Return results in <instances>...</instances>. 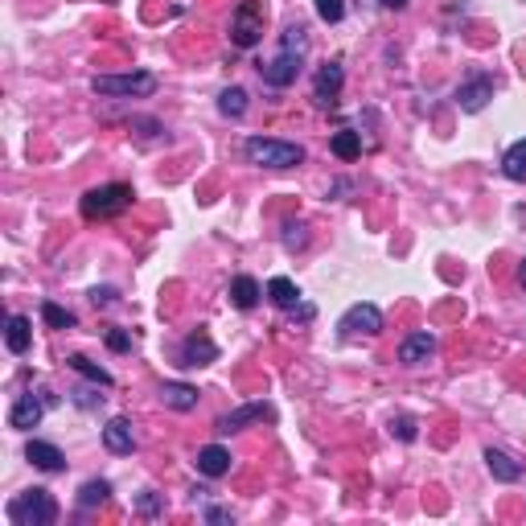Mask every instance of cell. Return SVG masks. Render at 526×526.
<instances>
[{
  "mask_svg": "<svg viewBox=\"0 0 526 526\" xmlns=\"http://www.w3.org/2000/svg\"><path fill=\"white\" fill-rule=\"evenodd\" d=\"M136 510H140V514H157V510H161V498H157V494H144Z\"/></svg>",
  "mask_w": 526,
  "mask_h": 526,
  "instance_id": "cell-33",
  "label": "cell"
},
{
  "mask_svg": "<svg viewBox=\"0 0 526 526\" xmlns=\"http://www.w3.org/2000/svg\"><path fill=\"white\" fill-rule=\"evenodd\" d=\"M304 54H309V29H304V25H288L284 37H279L276 58L259 66V78L268 86H276V91H284V86L296 83V75H301V66H304Z\"/></svg>",
  "mask_w": 526,
  "mask_h": 526,
  "instance_id": "cell-1",
  "label": "cell"
},
{
  "mask_svg": "<svg viewBox=\"0 0 526 526\" xmlns=\"http://www.w3.org/2000/svg\"><path fill=\"white\" fill-rule=\"evenodd\" d=\"M42 416H45V399L21 395L17 403H12V411H9V424L17 432H29V428H37V424H42Z\"/></svg>",
  "mask_w": 526,
  "mask_h": 526,
  "instance_id": "cell-15",
  "label": "cell"
},
{
  "mask_svg": "<svg viewBox=\"0 0 526 526\" xmlns=\"http://www.w3.org/2000/svg\"><path fill=\"white\" fill-rule=\"evenodd\" d=\"M157 399H161L169 411H194L198 408V387H190V383H161Z\"/></svg>",
  "mask_w": 526,
  "mask_h": 526,
  "instance_id": "cell-16",
  "label": "cell"
},
{
  "mask_svg": "<svg viewBox=\"0 0 526 526\" xmlns=\"http://www.w3.org/2000/svg\"><path fill=\"white\" fill-rule=\"evenodd\" d=\"M66 366H70V370H78L83 378H91L95 387H111V375H108V370H103L99 362H91V358L75 354V358H66Z\"/></svg>",
  "mask_w": 526,
  "mask_h": 526,
  "instance_id": "cell-25",
  "label": "cell"
},
{
  "mask_svg": "<svg viewBox=\"0 0 526 526\" xmlns=\"http://www.w3.org/2000/svg\"><path fill=\"white\" fill-rule=\"evenodd\" d=\"M198 473H202V477H226V473H231V452H226L223 444L198 449Z\"/></svg>",
  "mask_w": 526,
  "mask_h": 526,
  "instance_id": "cell-17",
  "label": "cell"
},
{
  "mask_svg": "<svg viewBox=\"0 0 526 526\" xmlns=\"http://www.w3.org/2000/svg\"><path fill=\"white\" fill-rule=\"evenodd\" d=\"M342 86H345L342 62H325L321 70H317V78H312V99H317L321 108H333L337 95H342Z\"/></svg>",
  "mask_w": 526,
  "mask_h": 526,
  "instance_id": "cell-10",
  "label": "cell"
},
{
  "mask_svg": "<svg viewBox=\"0 0 526 526\" xmlns=\"http://www.w3.org/2000/svg\"><path fill=\"white\" fill-rule=\"evenodd\" d=\"M29 342H33V325H29V317H9V329H4V345H9L12 354H25L29 350Z\"/></svg>",
  "mask_w": 526,
  "mask_h": 526,
  "instance_id": "cell-22",
  "label": "cell"
},
{
  "mask_svg": "<svg viewBox=\"0 0 526 526\" xmlns=\"http://www.w3.org/2000/svg\"><path fill=\"white\" fill-rule=\"evenodd\" d=\"M259 296H263V288H259L255 276H235L231 279V304L243 312H251L259 304Z\"/></svg>",
  "mask_w": 526,
  "mask_h": 526,
  "instance_id": "cell-19",
  "label": "cell"
},
{
  "mask_svg": "<svg viewBox=\"0 0 526 526\" xmlns=\"http://www.w3.org/2000/svg\"><path fill=\"white\" fill-rule=\"evenodd\" d=\"M317 17L325 25H337L345 17V0H317Z\"/></svg>",
  "mask_w": 526,
  "mask_h": 526,
  "instance_id": "cell-29",
  "label": "cell"
},
{
  "mask_svg": "<svg viewBox=\"0 0 526 526\" xmlns=\"http://www.w3.org/2000/svg\"><path fill=\"white\" fill-rule=\"evenodd\" d=\"M329 149H333L337 161H358V157H362V132L337 128V132H333V140H329Z\"/></svg>",
  "mask_w": 526,
  "mask_h": 526,
  "instance_id": "cell-21",
  "label": "cell"
},
{
  "mask_svg": "<svg viewBox=\"0 0 526 526\" xmlns=\"http://www.w3.org/2000/svg\"><path fill=\"white\" fill-rule=\"evenodd\" d=\"M111 498V481H103V477H95V481H86L83 490H78V506L83 510H95V506H103Z\"/></svg>",
  "mask_w": 526,
  "mask_h": 526,
  "instance_id": "cell-26",
  "label": "cell"
},
{
  "mask_svg": "<svg viewBox=\"0 0 526 526\" xmlns=\"http://www.w3.org/2000/svg\"><path fill=\"white\" fill-rule=\"evenodd\" d=\"M132 185L124 182H111V185H95V190H86L78 210H83L86 223H108V218H119L124 210L132 206Z\"/></svg>",
  "mask_w": 526,
  "mask_h": 526,
  "instance_id": "cell-2",
  "label": "cell"
},
{
  "mask_svg": "<svg viewBox=\"0 0 526 526\" xmlns=\"http://www.w3.org/2000/svg\"><path fill=\"white\" fill-rule=\"evenodd\" d=\"M108 350H116V354H124V350H132V337L124 329H108Z\"/></svg>",
  "mask_w": 526,
  "mask_h": 526,
  "instance_id": "cell-32",
  "label": "cell"
},
{
  "mask_svg": "<svg viewBox=\"0 0 526 526\" xmlns=\"http://www.w3.org/2000/svg\"><path fill=\"white\" fill-rule=\"evenodd\" d=\"M419 424H416V419H411V416H395V419H391V432H395V436H399V441H403V444H411V441H416V436H419Z\"/></svg>",
  "mask_w": 526,
  "mask_h": 526,
  "instance_id": "cell-30",
  "label": "cell"
},
{
  "mask_svg": "<svg viewBox=\"0 0 526 526\" xmlns=\"http://www.w3.org/2000/svg\"><path fill=\"white\" fill-rule=\"evenodd\" d=\"M387 9H408V0H383Z\"/></svg>",
  "mask_w": 526,
  "mask_h": 526,
  "instance_id": "cell-36",
  "label": "cell"
},
{
  "mask_svg": "<svg viewBox=\"0 0 526 526\" xmlns=\"http://www.w3.org/2000/svg\"><path fill=\"white\" fill-rule=\"evenodd\" d=\"M42 321L50 325V329H75V312H66L62 304L45 301V304H42Z\"/></svg>",
  "mask_w": 526,
  "mask_h": 526,
  "instance_id": "cell-27",
  "label": "cell"
},
{
  "mask_svg": "<svg viewBox=\"0 0 526 526\" xmlns=\"http://www.w3.org/2000/svg\"><path fill=\"white\" fill-rule=\"evenodd\" d=\"M70 399H75L78 408H103V395H95V391H86V387H78V391H70Z\"/></svg>",
  "mask_w": 526,
  "mask_h": 526,
  "instance_id": "cell-31",
  "label": "cell"
},
{
  "mask_svg": "<svg viewBox=\"0 0 526 526\" xmlns=\"http://www.w3.org/2000/svg\"><path fill=\"white\" fill-rule=\"evenodd\" d=\"M490 99H494V78L490 75H473L469 83L457 86V108L465 116H477V111L490 108Z\"/></svg>",
  "mask_w": 526,
  "mask_h": 526,
  "instance_id": "cell-7",
  "label": "cell"
},
{
  "mask_svg": "<svg viewBox=\"0 0 526 526\" xmlns=\"http://www.w3.org/2000/svg\"><path fill=\"white\" fill-rule=\"evenodd\" d=\"M58 518V502L50 490H25L9 502V522L12 526H50Z\"/></svg>",
  "mask_w": 526,
  "mask_h": 526,
  "instance_id": "cell-4",
  "label": "cell"
},
{
  "mask_svg": "<svg viewBox=\"0 0 526 526\" xmlns=\"http://www.w3.org/2000/svg\"><path fill=\"white\" fill-rule=\"evenodd\" d=\"M284 247L288 251L309 247V226L304 223H284Z\"/></svg>",
  "mask_w": 526,
  "mask_h": 526,
  "instance_id": "cell-28",
  "label": "cell"
},
{
  "mask_svg": "<svg viewBox=\"0 0 526 526\" xmlns=\"http://www.w3.org/2000/svg\"><path fill=\"white\" fill-rule=\"evenodd\" d=\"M502 173L510 177V182H526V136L514 140L510 149H506L502 157Z\"/></svg>",
  "mask_w": 526,
  "mask_h": 526,
  "instance_id": "cell-23",
  "label": "cell"
},
{
  "mask_svg": "<svg viewBox=\"0 0 526 526\" xmlns=\"http://www.w3.org/2000/svg\"><path fill=\"white\" fill-rule=\"evenodd\" d=\"M218 111H223L226 119H243L247 116V91H243V86H226L223 95H218Z\"/></svg>",
  "mask_w": 526,
  "mask_h": 526,
  "instance_id": "cell-24",
  "label": "cell"
},
{
  "mask_svg": "<svg viewBox=\"0 0 526 526\" xmlns=\"http://www.w3.org/2000/svg\"><path fill=\"white\" fill-rule=\"evenodd\" d=\"M485 465H490V473H494L498 481H518L522 477V465L510 457V452H502V449H485Z\"/></svg>",
  "mask_w": 526,
  "mask_h": 526,
  "instance_id": "cell-20",
  "label": "cell"
},
{
  "mask_svg": "<svg viewBox=\"0 0 526 526\" xmlns=\"http://www.w3.org/2000/svg\"><path fill=\"white\" fill-rule=\"evenodd\" d=\"M518 284L526 288V259H522V268H518Z\"/></svg>",
  "mask_w": 526,
  "mask_h": 526,
  "instance_id": "cell-37",
  "label": "cell"
},
{
  "mask_svg": "<svg viewBox=\"0 0 526 526\" xmlns=\"http://www.w3.org/2000/svg\"><path fill=\"white\" fill-rule=\"evenodd\" d=\"M25 461H29L33 469H42V473H62L66 469L62 449L50 444V441H29V444H25Z\"/></svg>",
  "mask_w": 526,
  "mask_h": 526,
  "instance_id": "cell-14",
  "label": "cell"
},
{
  "mask_svg": "<svg viewBox=\"0 0 526 526\" xmlns=\"http://www.w3.org/2000/svg\"><path fill=\"white\" fill-rule=\"evenodd\" d=\"M206 522H231V514L218 510V506H210V510H206Z\"/></svg>",
  "mask_w": 526,
  "mask_h": 526,
  "instance_id": "cell-35",
  "label": "cell"
},
{
  "mask_svg": "<svg viewBox=\"0 0 526 526\" xmlns=\"http://www.w3.org/2000/svg\"><path fill=\"white\" fill-rule=\"evenodd\" d=\"M116 301V288H95L91 292V304H111Z\"/></svg>",
  "mask_w": 526,
  "mask_h": 526,
  "instance_id": "cell-34",
  "label": "cell"
},
{
  "mask_svg": "<svg viewBox=\"0 0 526 526\" xmlns=\"http://www.w3.org/2000/svg\"><path fill=\"white\" fill-rule=\"evenodd\" d=\"M103 449H108L111 457H128V452L136 449V432H132V419H124V416L108 419V428H103Z\"/></svg>",
  "mask_w": 526,
  "mask_h": 526,
  "instance_id": "cell-12",
  "label": "cell"
},
{
  "mask_svg": "<svg viewBox=\"0 0 526 526\" xmlns=\"http://www.w3.org/2000/svg\"><path fill=\"white\" fill-rule=\"evenodd\" d=\"M432 354H436V337H432L428 329H419V333H411V337L399 342V362L403 366H424Z\"/></svg>",
  "mask_w": 526,
  "mask_h": 526,
  "instance_id": "cell-13",
  "label": "cell"
},
{
  "mask_svg": "<svg viewBox=\"0 0 526 526\" xmlns=\"http://www.w3.org/2000/svg\"><path fill=\"white\" fill-rule=\"evenodd\" d=\"M337 329L345 333V337H375V333H383V312L375 309V304H354V309H345V317L337 321Z\"/></svg>",
  "mask_w": 526,
  "mask_h": 526,
  "instance_id": "cell-8",
  "label": "cell"
},
{
  "mask_svg": "<svg viewBox=\"0 0 526 526\" xmlns=\"http://www.w3.org/2000/svg\"><path fill=\"white\" fill-rule=\"evenodd\" d=\"M231 42L239 50H255L263 42V9L255 0H243L235 12H231Z\"/></svg>",
  "mask_w": 526,
  "mask_h": 526,
  "instance_id": "cell-6",
  "label": "cell"
},
{
  "mask_svg": "<svg viewBox=\"0 0 526 526\" xmlns=\"http://www.w3.org/2000/svg\"><path fill=\"white\" fill-rule=\"evenodd\" d=\"M91 91L103 99H144L157 91V75L149 70H128V75H95Z\"/></svg>",
  "mask_w": 526,
  "mask_h": 526,
  "instance_id": "cell-5",
  "label": "cell"
},
{
  "mask_svg": "<svg viewBox=\"0 0 526 526\" xmlns=\"http://www.w3.org/2000/svg\"><path fill=\"white\" fill-rule=\"evenodd\" d=\"M259 419H276L271 403H243V408L226 411V416H218L214 432H218V436H231V432H243L247 424H259Z\"/></svg>",
  "mask_w": 526,
  "mask_h": 526,
  "instance_id": "cell-9",
  "label": "cell"
},
{
  "mask_svg": "<svg viewBox=\"0 0 526 526\" xmlns=\"http://www.w3.org/2000/svg\"><path fill=\"white\" fill-rule=\"evenodd\" d=\"M251 165H263V169H296L304 161V149L292 144V140H271V136H251L243 144Z\"/></svg>",
  "mask_w": 526,
  "mask_h": 526,
  "instance_id": "cell-3",
  "label": "cell"
},
{
  "mask_svg": "<svg viewBox=\"0 0 526 526\" xmlns=\"http://www.w3.org/2000/svg\"><path fill=\"white\" fill-rule=\"evenodd\" d=\"M268 296H271V304H279L284 312L304 309V304H301V288H296L288 276H271L268 279Z\"/></svg>",
  "mask_w": 526,
  "mask_h": 526,
  "instance_id": "cell-18",
  "label": "cell"
},
{
  "mask_svg": "<svg viewBox=\"0 0 526 526\" xmlns=\"http://www.w3.org/2000/svg\"><path fill=\"white\" fill-rule=\"evenodd\" d=\"M210 362H218V345H214V337L206 329H198V333H190L182 342V366H210Z\"/></svg>",
  "mask_w": 526,
  "mask_h": 526,
  "instance_id": "cell-11",
  "label": "cell"
}]
</instances>
